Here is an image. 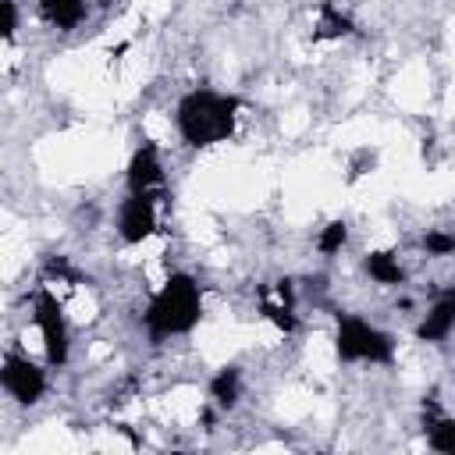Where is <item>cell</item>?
Here are the masks:
<instances>
[{
    "label": "cell",
    "mask_w": 455,
    "mask_h": 455,
    "mask_svg": "<svg viewBox=\"0 0 455 455\" xmlns=\"http://www.w3.org/2000/svg\"><path fill=\"white\" fill-rule=\"evenodd\" d=\"M334 348L341 359L348 363H387L395 355V345L384 331H377L370 320L363 316H341L338 320V334H334Z\"/></svg>",
    "instance_id": "cell-3"
},
{
    "label": "cell",
    "mask_w": 455,
    "mask_h": 455,
    "mask_svg": "<svg viewBox=\"0 0 455 455\" xmlns=\"http://www.w3.org/2000/svg\"><path fill=\"white\" fill-rule=\"evenodd\" d=\"M345 235H348L345 220H331V224L320 231V238H316V249H320L323 256H331V252H338V249L345 245Z\"/></svg>",
    "instance_id": "cell-14"
},
{
    "label": "cell",
    "mask_w": 455,
    "mask_h": 455,
    "mask_svg": "<svg viewBox=\"0 0 455 455\" xmlns=\"http://www.w3.org/2000/svg\"><path fill=\"white\" fill-rule=\"evenodd\" d=\"M203 316V295H199V284L196 277L188 274H171L160 291L149 299L146 313H142V323L149 331L153 341H164L171 334H185L199 323Z\"/></svg>",
    "instance_id": "cell-1"
},
{
    "label": "cell",
    "mask_w": 455,
    "mask_h": 455,
    "mask_svg": "<svg viewBox=\"0 0 455 455\" xmlns=\"http://www.w3.org/2000/svg\"><path fill=\"white\" fill-rule=\"evenodd\" d=\"M0 384L4 391L21 402V405H32L43 398L46 391V373L28 359V355H18V352H7L4 355V370H0Z\"/></svg>",
    "instance_id": "cell-5"
},
{
    "label": "cell",
    "mask_w": 455,
    "mask_h": 455,
    "mask_svg": "<svg viewBox=\"0 0 455 455\" xmlns=\"http://www.w3.org/2000/svg\"><path fill=\"white\" fill-rule=\"evenodd\" d=\"M128 192L149 196V199H164L167 196V178H164V164L160 153L153 146H139L132 164H128Z\"/></svg>",
    "instance_id": "cell-7"
},
{
    "label": "cell",
    "mask_w": 455,
    "mask_h": 455,
    "mask_svg": "<svg viewBox=\"0 0 455 455\" xmlns=\"http://www.w3.org/2000/svg\"><path fill=\"white\" fill-rule=\"evenodd\" d=\"M345 32H352V21H348L334 4H320L316 36H345Z\"/></svg>",
    "instance_id": "cell-11"
},
{
    "label": "cell",
    "mask_w": 455,
    "mask_h": 455,
    "mask_svg": "<svg viewBox=\"0 0 455 455\" xmlns=\"http://www.w3.org/2000/svg\"><path fill=\"white\" fill-rule=\"evenodd\" d=\"M156 203L160 199H149V196H139V192H128L121 199V210H117V235L135 245V242H146L153 231H156Z\"/></svg>",
    "instance_id": "cell-6"
},
{
    "label": "cell",
    "mask_w": 455,
    "mask_h": 455,
    "mask_svg": "<svg viewBox=\"0 0 455 455\" xmlns=\"http://www.w3.org/2000/svg\"><path fill=\"white\" fill-rule=\"evenodd\" d=\"M427 249L437 252V256H444V252L455 249V238H451V235H427Z\"/></svg>",
    "instance_id": "cell-15"
},
{
    "label": "cell",
    "mask_w": 455,
    "mask_h": 455,
    "mask_svg": "<svg viewBox=\"0 0 455 455\" xmlns=\"http://www.w3.org/2000/svg\"><path fill=\"white\" fill-rule=\"evenodd\" d=\"M14 28H18V7H14V0H4V36L11 39Z\"/></svg>",
    "instance_id": "cell-16"
},
{
    "label": "cell",
    "mask_w": 455,
    "mask_h": 455,
    "mask_svg": "<svg viewBox=\"0 0 455 455\" xmlns=\"http://www.w3.org/2000/svg\"><path fill=\"white\" fill-rule=\"evenodd\" d=\"M448 295H451V299H455V288H451V291H448Z\"/></svg>",
    "instance_id": "cell-17"
},
{
    "label": "cell",
    "mask_w": 455,
    "mask_h": 455,
    "mask_svg": "<svg viewBox=\"0 0 455 455\" xmlns=\"http://www.w3.org/2000/svg\"><path fill=\"white\" fill-rule=\"evenodd\" d=\"M366 270L377 284H402V267L395 252H370L366 256Z\"/></svg>",
    "instance_id": "cell-10"
},
{
    "label": "cell",
    "mask_w": 455,
    "mask_h": 455,
    "mask_svg": "<svg viewBox=\"0 0 455 455\" xmlns=\"http://www.w3.org/2000/svg\"><path fill=\"white\" fill-rule=\"evenodd\" d=\"M39 11H43V18H46L53 28L71 32V28H78L82 18H85V0H39Z\"/></svg>",
    "instance_id": "cell-9"
},
{
    "label": "cell",
    "mask_w": 455,
    "mask_h": 455,
    "mask_svg": "<svg viewBox=\"0 0 455 455\" xmlns=\"http://www.w3.org/2000/svg\"><path fill=\"white\" fill-rule=\"evenodd\" d=\"M451 327H455V299L444 295L441 302L430 306V313H427L423 323L416 327V338H419V341H441V338L451 334Z\"/></svg>",
    "instance_id": "cell-8"
},
{
    "label": "cell",
    "mask_w": 455,
    "mask_h": 455,
    "mask_svg": "<svg viewBox=\"0 0 455 455\" xmlns=\"http://www.w3.org/2000/svg\"><path fill=\"white\" fill-rule=\"evenodd\" d=\"M235 110H238L235 96H220L213 89H192L178 103L174 124L188 146H213L235 132V117H238Z\"/></svg>",
    "instance_id": "cell-2"
},
{
    "label": "cell",
    "mask_w": 455,
    "mask_h": 455,
    "mask_svg": "<svg viewBox=\"0 0 455 455\" xmlns=\"http://www.w3.org/2000/svg\"><path fill=\"white\" fill-rule=\"evenodd\" d=\"M210 395L220 402V405H231L238 398V370H220L210 384Z\"/></svg>",
    "instance_id": "cell-13"
},
{
    "label": "cell",
    "mask_w": 455,
    "mask_h": 455,
    "mask_svg": "<svg viewBox=\"0 0 455 455\" xmlns=\"http://www.w3.org/2000/svg\"><path fill=\"white\" fill-rule=\"evenodd\" d=\"M32 320L43 334V348H46V363L50 366H64L68 359V320H64V309L53 295L50 284H39L36 295H32Z\"/></svg>",
    "instance_id": "cell-4"
},
{
    "label": "cell",
    "mask_w": 455,
    "mask_h": 455,
    "mask_svg": "<svg viewBox=\"0 0 455 455\" xmlns=\"http://www.w3.org/2000/svg\"><path fill=\"white\" fill-rule=\"evenodd\" d=\"M427 444L434 451L455 455V419H434L430 430H427Z\"/></svg>",
    "instance_id": "cell-12"
}]
</instances>
